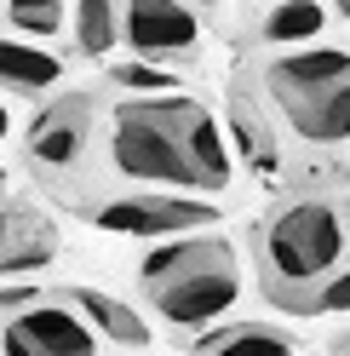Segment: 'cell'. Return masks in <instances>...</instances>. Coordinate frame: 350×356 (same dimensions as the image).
I'll list each match as a JSON object with an SVG mask.
<instances>
[{"mask_svg": "<svg viewBox=\"0 0 350 356\" xmlns=\"http://www.w3.org/2000/svg\"><path fill=\"white\" fill-rule=\"evenodd\" d=\"M103 172L115 184L149 190H195L224 195L230 190V144L218 115L190 92H133L103 121Z\"/></svg>", "mask_w": 350, "mask_h": 356, "instance_id": "cell-1", "label": "cell"}, {"mask_svg": "<svg viewBox=\"0 0 350 356\" xmlns=\"http://www.w3.org/2000/svg\"><path fill=\"white\" fill-rule=\"evenodd\" d=\"M242 86L270 127L276 155L288 144L304 155L350 149V47H327V40L276 47Z\"/></svg>", "mask_w": 350, "mask_h": 356, "instance_id": "cell-2", "label": "cell"}, {"mask_svg": "<svg viewBox=\"0 0 350 356\" xmlns=\"http://www.w3.org/2000/svg\"><path fill=\"white\" fill-rule=\"evenodd\" d=\"M350 259V230L333 195H288L253 225V270L258 293L288 316H304L310 293Z\"/></svg>", "mask_w": 350, "mask_h": 356, "instance_id": "cell-3", "label": "cell"}, {"mask_svg": "<svg viewBox=\"0 0 350 356\" xmlns=\"http://www.w3.org/2000/svg\"><path fill=\"white\" fill-rule=\"evenodd\" d=\"M138 293L161 316V327H172V339L184 345L195 327L235 310V299H242V253H235V241L212 236L207 225L156 236V248L138 259Z\"/></svg>", "mask_w": 350, "mask_h": 356, "instance_id": "cell-4", "label": "cell"}, {"mask_svg": "<svg viewBox=\"0 0 350 356\" xmlns=\"http://www.w3.org/2000/svg\"><path fill=\"white\" fill-rule=\"evenodd\" d=\"M86 225H98L109 236H178V230H201L218 225V202L195 190H149V184H121L115 195H92L75 202Z\"/></svg>", "mask_w": 350, "mask_h": 356, "instance_id": "cell-5", "label": "cell"}, {"mask_svg": "<svg viewBox=\"0 0 350 356\" xmlns=\"http://www.w3.org/2000/svg\"><path fill=\"white\" fill-rule=\"evenodd\" d=\"M92 138H98V98L58 86V98H40L35 121L24 132V161L40 178H63L92 155Z\"/></svg>", "mask_w": 350, "mask_h": 356, "instance_id": "cell-6", "label": "cell"}, {"mask_svg": "<svg viewBox=\"0 0 350 356\" xmlns=\"http://www.w3.org/2000/svg\"><path fill=\"white\" fill-rule=\"evenodd\" d=\"M115 24H121V47L133 58H149V63L201 58L207 17L190 0H115Z\"/></svg>", "mask_w": 350, "mask_h": 356, "instance_id": "cell-7", "label": "cell"}, {"mask_svg": "<svg viewBox=\"0 0 350 356\" xmlns=\"http://www.w3.org/2000/svg\"><path fill=\"white\" fill-rule=\"evenodd\" d=\"M0 350H24V356H92L103 339L92 322L81 316L69 299L58 293H35L29 305H17L0 316Z\"/></svg>", "mask_w": 350, "mask_h": 356, "instance_id": "cell-8", "label": "cell"}, {"mask_svg": "<svg viewBox=\"0 0 350 356\" xmlns=\"http://www.w3.org/2000/svg\"><path fill=\"white\" fill-rule=\"evenodd\" d=\"M58 299H69L86 322H92V333L103 345H121V350H149L156 345V322L144 316L138 305H126L121 293H103V287H92V282H63V287H52Z\"/></svg>", "mask_w": 350, "mask_h": 356, "instance_id": "cell-9", "label": "cell"}, {"mask_svg": "<svg viewBox=\"0 0 350 356\" xmlns=\"http://www.w3.org/2000/svg\"><path fill=\"white\" fill-rule=\"evenodd\" d=\"M63 75H69V70H63L58 52H47L35 35H17V29L0 24V98L40 104V98H52L63 86Z\"/></svg>", "mask_w": 350, "mask_h": 356, "instance_id": "cell-10", "label": "cell"}, {"mask_svg": "<svg viewBox=\"0 0 350 356\" xmlns=\"http://www.w3.org/2000/svg\"><path fill=\"white\" fill-rule=\"evenodd\" d=\"M184 350H230V356H288L293 350V333L281 322H235V316H218L207 327H195Z\"/></svg>", "mask_w": 350, "mask_h": 356, "instance_id": "cell-11", "label": "cell"}, {"mask_svg": "<svg viewBox=\"0 0 350 356\" xmlns=\"http://www.w3.org/2000/svg\"><path fill=\"white\" fill-rule=\"evenodd\" d=\"M58 259V225L35 202H12V230L0 248V276H29Z\"/></svg>", "mask_w": 350, "mask_h": 356, "instance_id": "cell-12", "label": "cell"}, {"mask_svg": "<svg viewBox=\"0 0 350 356\" xmlns=\"http://www.w3.org/2000/svg\"><path fill=\"white\" fill-rule=\"evenodd\" d=\"M121 47V24H115V0H75V52L103 63Z\"/></svg>", "mask_w": 350, "mask_h": 356, "instance_id": "cell-13", "label": "cell"}, {"mask_svg": "<svg viewBox=\"0 0 350 356\" xmlns=\"http://www.w3.org/2000/svg\"><path fill=\"white\" fill-rule=\"evenodd\" d=\"M316 29H322L316 0H288V6L258 17V40H265V47H299V40H310Z\"/></svg>", "mask_w": 350, "mask_h": 356, "instance_id": "cell-14", "label": "cell"}, {"mask_svg": "<svg viewBox=\"0 0 350 356\" xmlns=\"http://www.w3.org/2000/svg\"><path fill=\"white\" fill-rule=\"evenodd\" d=\"M0 24L35 40H52L69 24V0H0Z\"/></svg>", "mask_w": 350, "mask_h": 356, "instance_id": "cell-15", "label": "cell"}, {"mask_svg": "<svg viewBox=\"0 0 350 356\" xmlns=\"http://www.w3.org/2000/svg\"><path fill=\"white\" fill-rule=\"evenodd\" d=\"M304 316H350V259H344L339 270H333V276H327L316 293H310Z\"/></svg>", "mask_w": 350, "mask_h": 356, "instance_id": "cell-16", "label": "cell"}, {"mask_svg": "<svg viewBox=\"0 0 350 356\" xmlns=\"http://www.w3.org/2000/svg\"><path fill=\"white\" fill-rule=\"evenodd\" d=\"M109 81L126 86V92H172V81H178V75H167V70H156V63L144 58V63H115Z\"/></svg>", "mask_w": 350, "mask_h": 356, "instance_id": "cell-17", "label": "cell"}, {"mask_svg": "<svg viewBox=\"0 0 350 356\" xmlns=\"http://www.w3.org/2000/svg\"><path fill=\"white\" fill-rule=\"evenodd\" d=\"M6 230H12V195L0 190V248H6Z\"/></svg>", "mask_w": 350, "mask_h": 356, "instance_id": "cell-18", "label": "cell"}, {"mask_svg": "<svg viewBox=\"0 0 350 356\" xmlns=\"http://www.w3.org/2000/svg\"><path fill=\"white\" fill-rule=\"evenodd\" d=\"M12 138V109H6V98H0V144Z\"/></svg>", "mask_w": 350, "mask_h": 356, "instance_id": "cell-19", "label": "cell"}, {"mask_svg": "<svg viewBox=\"0 0 350 356\" xmlns=\"http://www.w3.org/2000/svg\"><path fill=\"white\" fill-rule=\"evenodd\" d=\"M190 6H195V12H201V17H212L218 6H224V0H190Z\"/></svg>", "mask_w": 350, "mask_h": 356, "instance_id": "cell-20", "label": "cell"}, {"mask_svg": "<svg viewBox=\"0 0 350 356\" xmlns=\"http://www.w3.org/2000/svg\"><path fill=\"white\" fill-rule=\"evenodd\" d=\"M333 12H339V17H344V24H350V0H333Z\"/></svg>", "mask_w": 350, "mask_h": 356, "instance_id": "cell-21", "label": "cell"}, {"mask_svg": "<svg viewBox=\"0 0 350 356\" xmlns=\"http://www.w3.org/2000/svg\"><path fill=\"white\" fill-rule=\"evenodd\" d=\"M339 213H344V230H350V195H344V202H339Z\"/></svg>", "mask_w": 350, "mask_h": 356, "instance_id": "cell-22", "label": "cell"}, {"mask_svg": "<svg viewBox=\"0 0 350 356\" xmlns=\"http://www.w3.org/2000/svg\"><path fill=\"white\" fill-rule=\"evenodd\" d=\"M333 350H350V333H339V339H333Z\"/></svg>", "mask_w": 350, "mask_h": 356, "instance_id": "cell-23", "label": "cell"}, {"mask_svg": "<svg viewBox=\"0 0 350 356\" xmlns=\"http://www.w3.org/2000/svg\"><path fill=\"white\" fill-rule=\"evenodd\" d=\"M0 190H12V172H6V167H0Z\"/></svg>", "mask_w": 350, "mask_h": 356, "instance_id": "cell-24", "label": "cell"}, {"mask_svg": "<svg viewBox=\"0 0 350 356\" xmlns=\"http://www.w3.org/2000/svg\"><path fill=\"white\" fill-rule=\"evenodd\" d=\"M339 172H344V178H350V161H344V167H339Z\"/></svg>", "mask_w": 350, "mask_h": 356, "instance_id": "cell-25", "label": "cell"}]
</instances>
